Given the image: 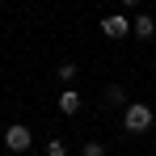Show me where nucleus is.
I'll use <instances>...</instances> for the list:
<instances>
[{
    "instance_id": "39448f33",
    "label": "nucleus",
    "mask_w": 156,
    "mask_h": 156,
    "mask_svg": "<svg viewBox=\"0 0 156 156\" xmlns=\"http://www.w3.org/2000/svg\"><path fill=\"white\" fill-rule=\"evenodd\" d=\"M105 105H114V110H122V105H127V93H122V84H105Z\"/></svg>"
},
{
    "instance_id": "1a4fd4ad",
    "label": "nucleus",
    "mask_w": 156,
    "mask_h": 156,
    "mask_svg": "<svg viewBox=\"0 0 156 156\" xmlns=\"http://www.w3.org/2000/svg\"><path fill=\"white\" fill-rule=\"evenodd\" d=\"M47 156H68V144H63V139H51V144H47Z\"/></svg>"
},
{
    "instance_id": "9d476101",
    "label": "nucleus",
    "mask_w": 156,
    "mask_h": 156,
    "mask_svg": "<svg viewBox=\"0 0 156 156\" xmlns=\"http://www.w3.org/2000/svg\"><path fill=\"white\" fill-rule=\"evenodd\" d=\"M135 4H139V0H122V9H135Z\"/></svg>"
},
{
    "instance_id": "423d86ee",
    "label": "nucleus",
    "mask_w": 156,
    "mask_h": 156,
    "mask_svg": "<svg viewBox=\"0 0 156 156\" xmlns=\"http://www.w3.org/2000/svg\"><path fill=\"white\" fill-rule=\"evenodd\" d=\"M59 110H63V114H76L80 110V93L76 89H63V93H59Z\"/></svg>"
},
{
    "instance_id": "f257e3e1",
    "label": "nucleus",
    "mask_w": 156,
    "mask_h": 156,
    "mask_svg": "<svg viewBox=\"0 0 156 156\" xmlns=\"http://www.w3.org/2000/svg\"><path fill=\"white\" fill-rule=\"evenodd\" d=\"M152 122H156L152 105H144V101H127V105H122V127H127L131 135H144V131H152Z\"/></svg>"
},
{
    "instance_id": "0eeeda50",
    "label": "nucleus",
    "mask_w": 156,
    "mask_h": 156,
    "mask_svg": "<svg viewBox=\"0 0 156 156\" xmlns=\"http://www.w3.org/2000/svg\"><path fill=\"white\" fill-rule=\"evenodd\" d=\"M80 156H105V144H97V139H89V144L80 148Z\"/></svg>"
},
{
    "instance_id": "9b49d317",
    "label": "nucleus",
    "mask_w": 156,
    "mask_h": 156,
    "mask_svg": "<svg viewBox=\"0 0 156 156\" xmlns=\"http://www.w3.org/2000/svg\"><path fill=\"white\" fill-rule=\"evenodd\" d=\"M4 156H17V152H4Z\"/></svg>"
},
{
    "instance_id": "6e6552de",
    "label": "nucleus",
    "mask_w": 156,
    "mask_h": 156,
    "mask_svg": "<svg viewBox=\"0 0 156 156\" xmlns=\"http://www.w3.org/2000/svg\"><path fill=\"white\" fill-rule=\"evenodd\" d=\"M76 72H80V68L72 63V59H68V63H59V80H76Z\"/></svg>"
},
{
    "instance_id": "7ed1b4c3",
    "label": "nucleus",
    "mask_w": 156,
    "mask_h": 156,
    "mask_svg": "<svg viewBox=\"0 0 156 156\" xmlns=\"http://www.w3.org/2000/svg\"><path fill=\"white\" fill-rule=\"evenodd\" d=\"M101 34H105V38H127V34H131V17H127V13L101 17Z\"/></svg>"
},
{
    "instance_id": "20e7f679",
    "label": "nucleus",
    "mask_w": 156,
    "mask_h": 156,
    "mask_svg": "<svg viewBox=\"0 0 156 156\" xmlns=\"http://www.w3.org/2000/svg\"><path fill=\"white\" fill-rule=\"evenodd\" d=\"M131 34L148 42V38H152V34H156V21H152V17H148V13H135V21H131Z\"/></svg>"
},
{
    "instance_id": "f03ea898",
    "label": "nucleus",
    "mask_w": 156,
    "mask_h": 156,
    "mask_svg": "<svg viewBox=\"0 0 156 156\" xmlns=\"http://www.w3.org/2000/svg\"><path fill=\"white\" fill-rule=\"evenodd\" d=\"M30 144H34V135H30V127H26V122H13V127L4 131V148H9V152H17V156H21Z\"/></svg>"
}]
</instances>
